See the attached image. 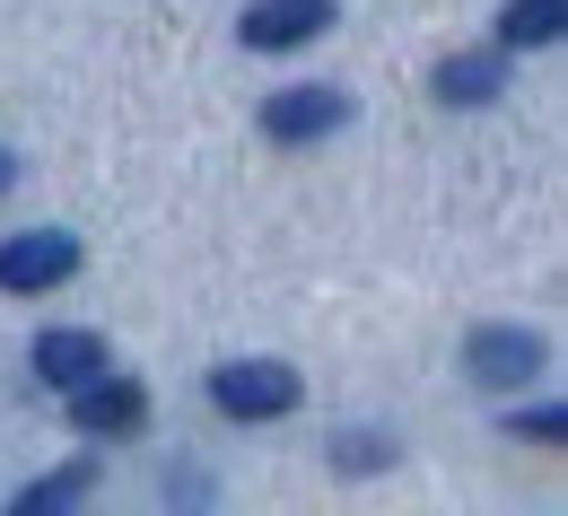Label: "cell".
Wrapping results in <instances>:
<instances>
[{
	"instance_id": "6da1fadb",
	"label": "cell",
	"mask_w": 568,
	"mask_h": 516,
	"mask_svg": "<svg viewBox=\"0 0 568 516\" xmlns=\"http://www.w3.org/2000/svg\"><path fill=\"white\" fill-rule=\"evenodd\" d=\"M211 403L227 421H281V412H297V368H281V360H227L211 376Z\"/></svg>"
},
{
	"instance_id": "7a4b0ae2",
	"label": "cell",
	"mask_w": 568,
	"mask_h": 516,
	"mask_svg": "<svg viewBox=\"0 0 568 516\" xmlns=\"http://www.w3.org/2000/svg\"><path fill=\"white\" fill-rule=\"evenodd\" d=\"M71 272H79V236H62V227H27V236H0V290H9V297L62 290Z\"/></svg>"
},
{
	"instance_id": "3957f363",
	"label": "cell",
	"mask_w": 568,
	"mask_h": 516,
	"mask_svg": "<svg viewBox=\"0 0 568 516\" xmlns=\"http://www.w3.org/2000/svg\"><path fill=\"white\" fill-rule=\"evenodd\" d=\"M464 368H473V385L507 394V385H525V376L542 368V333H525V324H481V333L464 342Z\"/></svg>"
},
{
	"instance_id": "277c9868",
	"label": "cell",
	"mask_w": 568,
	"mask_h": 516,
	"mask_svg": "<svg viewBox=\"0 0 568 516\" xmlns=\"http://www.w3.org/2000/svg\"><path fill=\"white\" fill-rule=\"evenodd\" d=\"M342 123H351V97H342V88H281V97H272V105H263V132H272V141H324V132H342Z\"/></svg>"
},
{
	"instance_id": "5b68a950",
	"label": "cell",
	"mask_w": 568,
	"mask_h": 516,
	"mask_svg": "<svg viewBox=\"0 0 568 516\" xmlns=\"http://www.w3.org/2000/svg\"><path fill=\"white\" fill-rule=\"evenodd\" d=\"M324 27H333V0H254V9L236 18V36H245L254 53H288V44L324 36Z\"/></svg>"
},
{
	"instance_id": "8992f818",
	"label": "cell",
	"mask_w": 568,
	"mask_h": 516,
	"mask_svg": "<svg viewBox=\"0 0 568 516\" xmlns=\"http://www.w3.org/2000/svg\"><path fill=\"white\" fill-rule=\"evenodd\" d=\"M141 421H149V394L132 376H97V385L71 394V429H88V438H123V429H141Z\"/></svg>"
},
{
	"instance_id": "52a82bcc",
	"label": "cell",
	"mask_w": 568,
	"mask_h": 516,
	"mask_svg": "<svg viewBox=\"0 0 568 516\" xmlns=\"http://www.w3.org/2000/svg\"><path fill=\"white\" fill-rule=\"evenodd\" d=\"M36 376L62 385V394L97 385L105 376V333H36Z\"/></svg>"
},
{
	"instance_id": "ba28073f",
	"label": "cell",
	"mask_w": 568,
	"mask_h": 516,
	"mask_svg": "<svg viewBox=\"0 0 568 516\" xmlns=\"http://www.w3.org/2000/svg\"><path fill=\"white\" fill-rule=\"evenodd\" d=\"M568 27V0H507L498 9V53H542V44H560Z\"/></svg>"
},
{
	"instance_id": "9c48e42d",
	"label": "cell",
	"mask_w": 568,
	"mask_h": 516,
	"mask_svg": "<svg viewBox=\"0 0 568 516\" xmlns=\"http://www.w3.org/2000/svg\"><path fill=\"white\" fill-rule=\"evenodd\" d=\"M498 88H507V53H455V62H437V97L446 105H490Z\"/></svg>"
},
{
	"instance_id": "30bf717a",
	"label": "cell",
	"mask_w": 568,
	"mask_h": 516,
	"mask_svg": "<svg viewBox=\"0 0 568 516\" xmlns=\"http://www.w3.org/2000/svg\"><path fill=\"white\" fill-rule=\"evenodd\" d=\"M79 490H88V464H62V473H44L36 490H18V499H9V516H71Z\"/></svg>"
},
{
	"instance_id": "8fae6325",
	"label": "cell",
	"mask_w": 568,
	"mask_h": 516,
	"mask_svg": "<svg viewBox=\"0 0 568 516\" xmlns=\"http://www.w3.org/2000/svg\"><path fill=\"white\" fill-rule=\"evenodd\" d=\"M516 438H542V446H560V438H568V421H560V412H516Z\"/></svg>"
},
{
	"instance_id": "7c38bea8",
	"label": "cell",
	"mask_w": 568,
	"mask_h": 516,
	"mask_svg": "<svg viewBox=\"0 0 568 516\" xmlns=\"http://www.w3.org/2000/svg\"><path fill=\"white\" fill-rule=\"evenodd\" d=\"M385 455H394L385 438H342V473H367V464H385Z\"/></svg>"
},
{
	"instance_id": "4fadbf2b",
	"label": "cell",
	"mask_w": 568,
	"mask_h": 516,
	"mask_svg": "<svg viewBox=\"0 0 568 516\" xmlns=\"http://www.w3.org/2000/svg\"><path fill=\"white\" fill-rule=\"evenodd\" d=\"M9 175H18V158H9V149H0V193H9Z\"/></svg>"
}]
</instances>
